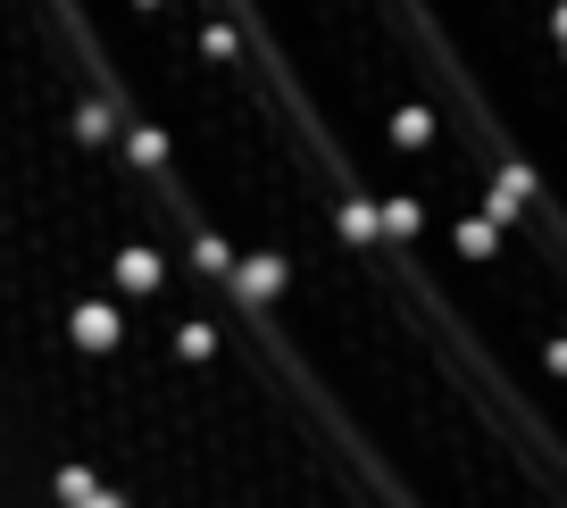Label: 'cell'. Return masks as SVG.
Returning <instances> with one entry per match:
<instances>
[{
  "label": "cell",
  "mask_w": 567,
  "mask_h": 508,
  "mask_svg": "<svg viewBox=\"0 0 567 508\" xmlns=\"http://www.w3.org/2000/svg\"><path fill=\"white\" fill-rule=\"evenodd\" d=\"M534 200H543V176H534L526 158H501V167H484V217H501V226H526Z\"/></svg>",
  "instance_id": "obj_1"
},
{
  "label": "cell",
  "mask_w": 567,
  "mask_h": 508,
  "mask_svg": "<svg viewBox=\"0 0 567 508\" xmlns=\"http://www.w3.org/2000/svg\"><path fill=\"white\" fill-rule=\"evenodd\" d=\"M434 134H443V117H434L425 101H401V108L384 117V142H392V151H409V158L434 151Z\"/></svg>",
  "instance_id": "obj_2"
},
{
  "label": "cell",
  "mask_w": 567,
  "mask_h": 508,
  "mask_svg": "<svg viewBox=\"0 0 567 508\" xmlns=\"http://www.w3.org/2000/svg\"><path fill=\"white\" fill-rule=\"evenodd\" d=\"M334 234H342V242H351V250H375V242H384V200L351 193V200H342V209H334Z\"/></svg>",
  "instance_id": "obj_3"
},
{
  "label": "cell",
  "mask_w": 567,
  "mask_h": 508,
  "mask_svg": "<svg viewBox=\"0 0 567 508\" xmlns=\"http://www.w3.org/2000/svg\"><path fill=\"white\" fill-rule=\"evenodd\" d=\"M451 242H460L467 267H493L501 259V217H451Z\"/></svg>",
  "instance_id": "obj_4"
},
{
  "label": "cell",
  "mask_w": 567,
  "mask_h": 508,
  "mask_svg": "<svg viewBox=\"0 0 567 508\" xmlns=\"http://www.w3.org/2000/svg\"><path fill=\"white\" fill-rule=\"evenodd\" d=\"M234 276H243V300H259V309H267V300H284V259H276V250H250Z\"/></svg>",
  "instance_id": "obj_5"
},
{
  "label": "cell",
  "mask_w": 567,
  "mask_h": 508,
  "mask_svg": "<svg viewBox=\"0 0 567 508\" xmlns=\"http://www.w3.org/2000/svg\"><path fill=\"white\" fill-rule=\"evenodd\" d=\"M375 200H384V242H417V234H425V209L409 193H392V184H384Z\"/></svg>",
  "instance_id": "obj_6"
},
{
  "label": "cell",
  "mask_w": 567,
  "mask_h": 508,
  "mask_svg": "<svg viewBox=\"0 0 567 508\" xmlns=\"http://www.w3.org/2000/svg\"><path fill=\"white\" fill-rule=\"evenodd\" d=\"M176 351L200 367V359H209V325H184V333H176Z\"/></svg>",
  "instance_id": "obj_7"
},
{
  "label": "cell",
  "mask_w": 567,
  "mask_h": 508,
  "mask_svg": "<svg viewBox=\"0 0 567 508\" xmlns=\"http://www.w3.org/2000/svg\"><path fill=\"white\" fill-rule=\"evenodd\" d=\"M543 367H550V375L567 384V333H550V342H543Z\"/></svg>",
  "instance_id": "obj_8"
},
{
  "label": "cell",
  "mask_w": 567,
  "mask_h": 508,
  "mask_svg": "<svg viewBox=\"0 0 567 508\" xmlns=\"http://www.w3.org/2000/svg\"><path fill=\"white\" fill-rule=\"evenodd\" d=\"M550 42H559V68H567V0H550Z\"/></svg>",
  "instance_id": "obj_9"
}]
</instances>
